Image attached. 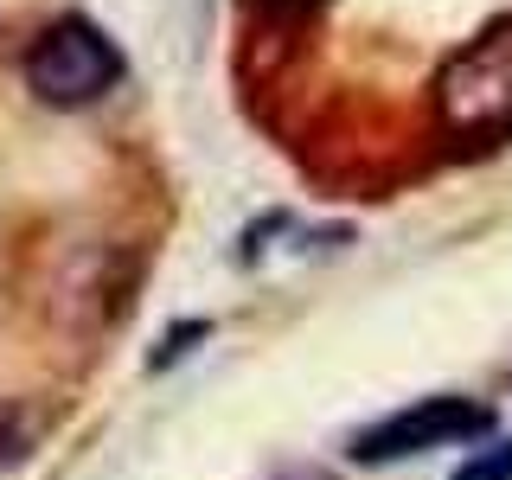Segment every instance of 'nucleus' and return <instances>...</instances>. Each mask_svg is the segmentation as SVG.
Here are the masks:
<instances>
[{
	"label": "nucleus",
	"instance_id": "1",
	"mask_svg": "<svg viewBox=\"0 0 512 480\" xmlns=\"http://www.w3.org/2000/svg\"><path fill=\"white\" fill-rule=\"evenodd\" d=\"M493 429H500V410H493L487 397L436 391V397H416V404L352 429L346 461H359V468H397V461L436 455V448H480Z\"/></svg>",
	"mask_w": 512,
	"mask_h": 480
},
{
	"label": "nucleus",
	"instance_id": "3",
	"mask_svg": "<svg viewBox=\"0 0 512 480\" xmlns=\"http://www.w3.org/2000/svg\"><path fill=\"white\" fill-rule=\"evenodd\" d=\"M20 77L52 109H90L122 84V52L96 20L64 13V20L32 32V45L20 52Z\"/></svg>",
	"mask_w": 512,
	"mask_h": 480
},
{
	"label": "nucleus",
	"instance_id": "4",
	"mask_svg": "<svg viewBox=\"0 0 512 480\" xmlns=\"http://www.w3.org/2000/svg\"><path fill=\"white\" fill-rule=\"evenodd\" d=\"M455 480H512V436H487L480 448H468Z\"/></svg>",
	"mask_w": 512,
	"mask_h": 480
},
{
	"label": "nucleus",
	"instance_id": "5",
	"mask_svg": "<svg viewBox=\"0 0 512 480\" xmlns=\"http://www.w3.org/2000/svg\"><path fill=\"white\" fill-rule=\"evenodd\" d=\"M199 340H212V320H180V327L160 333V346L148 352V372H167V365H180Z\"/></svg>",
	"mask_w": 512,
	"mask_h": 480
},
{
	"label": "nucleus",
	"instance_id": "7",
	"mask_svg": "<svg viewBox=\"0 0 512 480\" xmlns=\"http://www.w3.org/2000/svg\"><path fill=\"white\" fill-rule=\"evenodd\" d=\"M276 13H314V7H327V0H269Z\"/></svg>",
	"mask_w": 512,
	"mask_h": 480
},
{
	"label": "nucleus",
	"instance_id": "6",
	"mask_svg": "<svg viewBox=\"0 0 512 480\" xmlns=\"http://www.w3.org/2000/svg\"><path fill=\"white\" fill-rule=\"evenodd\" d=\"M269 480H333L327 468H320V461H288L282 474H269Z\"/></svg>",
	"mask_w": 512,
	"mask_h": 480
},
{
	"label": "nucleus",
	"instance_id": "2",
	"mask_svg": "<svg viewBox=\"0 0 512 480\" xmlns=\"http://www.w3.org/2000/svg\"><path fill=\"white\" fill-rule=\"evenodd\" d=\"M436 122L455 141L512 135V20H493L436 71Z\"/></svg>",
	"mask_w": 512,
	"mask_h": 480
}]
</instances>
